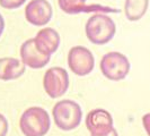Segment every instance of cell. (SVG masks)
<instances>
[{
  "label": "cell",
  "instance_id": "obj_1",
  "mask_svg": "<svg viewBox=\"0 0 150 136\" xmlns=\"http://www.w3.org/2000/svg\"><path fill=\"white\" fill-rule=\"evenodd\" d=\"M19 127L25 136H44L51 127V119L41 107H30L21 116Z\"/></svg>",
  "mask_w": 150,
  "mask_h": 136
},
{
  "label": "cell",
  "instance_id": "obj_2",
  "mask_svg": "<svg viewBox=\"0 0 150 136\" xmlns=\"http://www.w3.org/2000/svg\"><path fill=\"white\" fill-rule=\"evenodd\" d=\"M86 37L91 43L103 45L108 43L115 35L116 25L111 17L96 13L86 23Z\"/></svg>",
  "mask_w": 150,
  "mask_h": 136
},
{
  "label": "cell",
  "instance_id": "obj_3",
  "mask_svg": "<svg viewBox=\"0 0 150 136\" xmlns=\"http://www.w3.org/2000/svg\"><path fill=\"white\" fill-rule=\"evenodd\" d=\"M52 113L57 127L64 132L77 128L83 118L81 108L72 100H62L57 102L53 107Z\"/></svg>",
  "mask_w": 150,
  "mask_h": 136
},
{
  "label": "cell",
  "instance_id": "obj_4",
  "mask_svg": "<svg viewBox=\"0 0 150 136\" xmlns=\"http://www.w3.org/2000/svg\"><path fill=\"white\" fill-rule=\"evenodd\" d=\"M99 67L106 78L117 82L128 76L131 66L129 59L123 53L112 51L103 56Z\"/></svg>",
  "mask_w": 150,
  "mask_h": 136
},
{
  "label": "cell",
  "instance_id": "obj_5",
  "mask_svg": "<svg viewBox=\"0 0 150 136\" xmlns=\"http://www.w3.org/2000/svg\"><path fill=\"white\" fill-rule=\"evenodd\" d=\"M68 66L74 74L83 77L93 72L95 59L91 51L86 47L76 45L68 53Z\"/></svg>",
  "mask_w": 150,
  "mask_h": 136
},
{
  "label": "cell",
  "instance_id": "obj_6",
  "mask_svg": "<svg viewBox=\"0 0 150 136\" xmlns=\"http://www.w3.org/2000/svg\"><path fill=\"white\" fill-rule=\"evenodd\" d=\"M43 87L50 98H60L69 87V74L64 68H49L43 77Z\"/></svg>",
  "mask_w": 150,
  "mask_h": 136
},
{
  "label": "cell",
  "instance_id": "obj_7",
  "mask_svg": "<svg viewBox=\"0 0 150 136\" xmlns=\"http://www.w3.org/2000/svg\"><path fill=\"white\" fill-rule=\"evenodd\" d=\"M52 6L47 0H32L25 8L26 21L35 26H43L52 18Z\"/></svg>",
  "mask_w": 150,
  "mask_h": 136
},
{
  "label": "cell",
  "instance_id": "obj_8",
  "mask_svg": "<svg viewBox=\"0 0 150 136\" xmlns=\"http://www.w3.org/2000/svg\"><path fill=\"white\" fill-rule=\"evenodd\" d=\"M86 127L90 136L104 135L114 128L112 116L104 109H94L86 117Z\"/></svg>",
  "mask_w": 150,
  "mask_h": 136
},
{
  "label": "cell",
  "instance_id": "obj_9",
  "mask_svg": "<svg viewBox=\"0 0 150 136\" xmlns=\"http://www.w3.org/2000/svg\"><path fill=\"white\" fill-rule=\"evenodd\" d=\"M21 58L25 66L32 69H40L50 62L51 56H45L40 52L35 47L34 39H28L21 47Z\"/></svg>",
  "mask_w": 150,
  "mask_h": 136
},
{
  "label": "cell",
  "instance_id": "obj_10",
  "mask_svg": "<svg viewBox=\"0 0 150 136\" xmlns=\"http://www.w3.org/2000/svg\"><path fill=\"white\" fill-rule=\"evenodd\" d=\"M60 9L69 15H76L81 13H115L116 9L105 7L102 5H86V0H58Z\"/></svg>",
  "mask_w": 150,
  "mask_h": 136
},
{
  "label": "cell",
  "instance_id": "obj_11",
  "mask_svg": "<svg viewBox=\"0 0 150 136\" xmlns=\"http://www.w3.org/2000/svg\"><path fill=\"white\" fill-rule=\"evenodd\" d=\"M34 42L40 52L45 56H51L58 50L60 45V35L51 27H45L38 31Z\"/></svg>",
  "mask_w": 150,
  "mask_h": 136
},
{
  "label": "cell",
  "instance_id": "obj_12",
  "mask_svg": "<svg viewBox=\"0 0 150 136\" xmlns=\"http://www.w3.org/2000/svg\"><path fill=\"white\" fill-rule=\"evenodd\" d=\"M25 73V65L16 58H0V79L13 81Z\"/></svg>",
  "mask_w": 150,
  "mask_h": 136
},
{
  "label": "cell",
  "instance_id": "obj_13",
  "mask_svg": "<svg viewBox=\"0 0 150 136\" xmlns=\"http://www.w3.org/2000/svg\"><path fill=\"white\" fill-rule=\"evenodd\" d=\"M149 0H125L124 13L125 17L131 22L141 19L148 10Z\"/></svg>",
  "mask_w": 150,
  "mask_h": 136
},
{
  "label": "cell",
  "instance_id": "obj_14",
  "mask_svg": "<svg viewBox=\"0 0 150 136\" xmlns=\"http://www.w3.org/2000/svg\"><path fill=\"white\" fill-rule=\"evenodd\" d=\"M26 0H0V6L5 9H16L23 6Z\"/></svg>",
  "mask_w": 150,
  "mask_h": 136
},
{
  "label": "cell",
  "instance_id": "obj_15",
  "mask_svg": "<svg viewBox=\"0 0 150 136\" xmlns=\"http://www.w3.org/2000/svg\"><path fill=\"white\" fill-rule=\"evenodd\" d=\"M9 129V125H8V120L4 115L0 113V136H6Z\"/></svg>",
  "mask_w": 150,
  "mask_h": 136
},
{
  "label": "cell",
  "instance_id": "obj_16",
  "mask_svg": "<svg viewBox=\"0 0 150 136\" xmlns=\"http://www.w3.org/2000/svg\"><path fill=\"white\" fill-rule=\"evenodd\" d=\"M142 125L144 130L147 132L148 136H150V112L146 113L142 117Z\"/></svg>",
  "mask_w": 150,
  "mask_h": 136
},
{
  "label": "cell",
  "instance_id": "obj_17",
  "mask_svg": "<svg viewBox=\"0 0 150 136\" xmlns=\"http://www.w3.org/2000/svg\"><path fill=\"white\" fill-rule=\"evenodd\" d=\"M5 30V19H4V17L2 15L0 14V37L2 35V32Z\"/></svg>",
  "mask_w": 150,
  "mask_h": 136
},
{
  "label": "cell",
  "instance_id": "obj_18",
  "mask_svg": "<svg viewBox=\"0 0 150 136\" xmlns=\"http://www.w3.org/2000/svg\"><path fill=\"white\" fill-rule=\"evenodd\" d=\"M102 136H119V134H117V130L115 128H112L108 133H106V134H104V135Z\"/></svg>",
  "mask_w": 150,
  "mask_h": 136
}]
</instances>
